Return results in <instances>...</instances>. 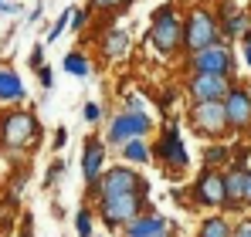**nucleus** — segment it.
<instances>
[{"label": "nucleus", "instance_id": "26", "mask_svg": "<svg viewBox=\"0 0 251 237\" xmlns=\"http://www.w3.org/2000/svg\"><path fill=\"white\" fill-rule=\"evenodd\" d=\"M65 142H68V129H65V125H58V132H54V149H61Z\"/></svg>", "mask_w": 251, "mask_h": 237}, {"label": "nucleus", "instance_id": "1", "mask_svg": "<svg viewBox=\"0 0 251 237\" xmlns=\"http://www.w3.org/2000/svg\"><path fill=\"white\" fill-rule=\"evenodd\" d=\"M41 139V122L31 109H7L0 112V146L10 153H27Z\"/></svg>", "mask_w": 251, "mask_h": 237}, {"label": "nucleus", "instance_id": "13", "mask_svg": "<svg viewBox=\"0 0 251 237\" xmlns=\"http://www.w3.org/2000/svg\"><path fill=\"white\" fill-rule=\"evenodd\" d=\"M102 169H105V146L99 142V139H85V149H82V176L85 183H99V176H102Z\"/></svg>", "mask_w": 251, "mask_h": 237}, {"label": "nucleus", "instance_id": "24", "mask_svg": "<svg viewBox=\"0 0 251 237\" xmlns=\"http://www.w3.org/2000/svg\"><path fill=\"white\" fill-rule=\"evenodd\" d=\"M245 27H248V17H231L227 21V34H241Z\"/></svg>", "mask_w": 251, "mask_h": 237}, {"label": "nucleus", "instance_id": "32", "mask_svg": "<svg viewBox=\"0 0 251 237\" xmlns=\"http://www.w3.org/2000/svg\"><path fill=\"white\" fill-rule=\"evenodd\" d=\"M119 0H92V7H99V10H112Z\"/></svg>", "mask_w": 251, "mask_h": 237}, {"label": "nucleus", "instance_id": "35", "mask_svg": "<svg viewBox=\"0 0 251 237\" xmlns=\"http://www.w3.org/2000/svg\"><path fill=\"white\" fill-rule=\"evenodd\" d=\"M3 3H7V0H0V7H3Z\"/></svg>", "mask_w": 251, "mask_h": 237}, {"label": "nucleus", "instance_id": "15", "mask_svg": "<svg viewBox=\"0 0 251 237\" xmlns=\"http://www.w3.org/2000/svg\"><path fill=\"white\" fill-rule=\"evenodd\" d=\"M241 200H248V169H231L227 173V203L224 207H238Z\"/></svg>", "mask_w": 251, "mask_h": 237}, {"label": "nucleus", "instance_id": "18", "mask_svg": "<svg viewBox=\"0 0 251 237\" xmlns=\"http://www.w3.org/2000/svg\"><path fill=\"white\" fill-rule=\"evenodd\" d=\"M65 71H68V75H75V78H88L92 65L85 61L82 51H72V54H65Z\"/></svg>", "mask_w": 251, "mask_h": 237}, {"label": "nucleus", "instance_id": "25", "mask_svg": "<svg viewBox=\"0 0 251 237\" xmlns=\"http://www.w3.org/2000/svg\"><path fill=\"white\" fill-rule=\"evenodd\" d=\"M41 61H44V44H34V51H31V65H34V68H44Z\"/></svg>", "mask_w": 251, "mask_h": 237}, {"label": "nucleus", "instance_id": "22", "mask_svg": "<svg viewBox=\"0 0 251 237\" xmlns=\"http://www.w3.org/2000/svg\"><path fill=\"white\" fill-rule=\"evenodd\" d=\"M75 231H78V237L92 234V213H88V210H78V213H75Z\"/></svg>", "mask_w": 251, "mask_h": 237}, {"label": "nucleus", "instance_id": "7", "mask_svg": "<svg viewBox=\"0 0 251 237\" xmlns=\"http://www.w3.org/2000/svg\"><path fill=\"white\" fill-rule=\"evenodd\" d=\"M190 65H194V71H204V75H231L234 58L224 44H210L204 51H194Z\"/></svg>", "mask_w": 251, "mask_h": 237}, {"label": "nucleus", "instance_id": "21", "mask_svg": "<svg viewBox=\"0 0 251 237\" xmlns=\"http://www.w3.org/2000/svg\"><path fill=\"white\" fill-rule=\"evenodd\" d=\"M68 24H72V10H65V14H61V17H58V21H54V27H51V31H48V44H51V41H58V38H61V34H65V27H68Z\"/></svg>", "mask_w": 251, "mask_h": 237}, {"label": "nucleus", "instance_id": "5", "mask_svg": "<svg viewBox=\"0 0 251 237\" xmlns=\"http://www.w3.org/2000/svg\"><path fill=\"white\" fill-rule=\"evenodd\" d=\"M190 125H194V132H201V136H221L224 129H227V112H224V102H194V109H190Z\"/></svg>", "mask_w": 251, "mask_h": 237}, {"label": "nucleus", "instance_id": "19", "mask_svg": "<svg viewBox=\"0 0 251 237\" xmlns=\"http://www.w3.org/2000/svg\"><path fill=\"white\" fill-rule=\"evenodd\" d=\"M126 159H129V163H146V159H150L146 142H143V139H129V142H126Z\"/></svg>", "mask_w": 251, "mask_h": 237}, {"label": "nucleus", "instance_id": "27", "mask_svg": "<svg viewBox=\"0 0 251 237\" xmlns=\"http://www.w3.org/2000/svg\"><path fill=\"white\" fill-rule=\"evenodd\" d=\"M61 169H65V163H61V159H54V163H51V169H48V176H44V180H48V183H51V180H54V176H61Z\"/></svg>", "mask_w": 251, "mask_h": 237}, {"label": "nucleus", "instance_id": "8", "mask_svg": "<svg viewBox=\"0 0 251 237\" xmlns=\"http://www.w3.org/2000/svg\"><path fill=\"white\" fill-rule=\"evenodd\" d=\"M146 132H150V116L146 112H123V116H116V122L109 125V142L119 146V142L139 139Z\"/></svg>", "mask_w": 251, "mask_h": 237}, {"label": "nucleus", "instance_id": "33", "mask_svg": "<svg viewBox=\"0 0 251 237\" xmlns=\"http://www.w3.org/2000/svg\"><path fill=\"white\" fill-rule=\"evenodd\" d=\"M234 237H251V217L241 224V227H238V231H234Z\"/></svg>", "mask_w": 251, "mask_h": 237}, {"label": "nucleus", "instance_id": "29", "mask_svg": "<svg viewBox=\"0 0 251 237\" xmlns=\"http://www.w3.org/2000/svg\"><path fill=\"white\" fill-rule=\"evenodd\" d=\"M241 51H245V61H248V68H251V31L241 38Z\"/></svg>", "mask_w": 251, "mask_h": 237}, {"label": "nucleus", "instance_id": "17", "mask_svg": "<svg viewBox=\"0 0 251 237\" xmlns=\"http://www.w3.org/2000/svg\"><path fill=\"white\" fill-rule=\"evenodd\" d=\"M197 237H234V231H231V224L224 217H207Z\"/></svg>", "mask_w": 251, "mask_h": 237}, {"label": "nucleus", "instance_id": "34", "mask_svg": "<svg viewBox=\"0 0 251 237\" xmlns=\"http://www.w3.org/2000/svg\"><path fill=\"white\" fill-rule=\"evenodd\" d=\"M248 200H251V173H248Z\"/></svg>", "mask_w": 251, "mask_h": 237}, {"label": "nucleus", "instance_id": "10", "mask_svg": "<svg viewBox=\"0 0 251 237\" xmlns=\"http://www.w3.org/2000/svg\"><path fill=\"white\" fill-rule=\"evenodd\" d=\"M197 200L204 207H224L227 203V176H221L217 169H204L197 180Z\"/></svg>", "mask_w": 251, "mask_h": 237}, {"label": "nucleus", "instance_id": "4", "mask_svg": "<svg viewBox=\"0 0 251 237\" xmlns=\"http://www.w3.org/2000/svg\"><path fill=\"white\" fill-rule=\"evenodd\" d=\"M183 44L190 47V54H194V51H204L210 44H217V21L210 17L204 7L190 10V17L183 21Z\"/></svg>", "mask_w": 251, "mask_h": 237}, {"label": "nucleus", "instance_id": "3", "mask_svg": "<svg viewBox=\"0 0 251 237\" xmlns=\"http://www.w3.org/2000/svg\"><path fill=\"white\" fill-rule=\"evenodd\" d=\"M150 41L160 54H173L183 44V24L173 17V7H160L153 14V27H150Z\"/></svg>", "mask_w": 251, "mask_h": 237}, {"label": "nucleus", "instance_id": "12", "mask_svg": "<svg viewBox=\"0 0 251 237\" xmlns=\"http://www.w3.org/2000/svg\"><path fill=\"white\" fill-rule=\"evenodd\" d=\"M156 156L163 159L167 166H173V169H183L187 166V149H183V139H180L176 125H170L167 132H163V139L156 146Z\"/></svg>", "mask_w": 251, "mask_h": 237}, {"label": "nucleus", "instance_id": "2", "mask_svg": "<svg viewBox=\"0 0 251 237\" xmlns=\"http://www.w3.org/2000/svg\"><path fill=\"white\" fill-rule=\"evenodd\" d=\"M92 190H95L99 200L129 197V193H139V190H143V180H139V173L129 169V166H112V169H105V173L99 176V183H95Z\"/></svg>", "mask_w": 251, "mask_h": 237}, {"label": "nucleus", "instance_id": "14", "mask_svg": "<svg viewBox=\"0 0 251 237\" xmlns=\"http://www.w3.org/2000/svg\"><path fill=\"white\" fill-rule=\"evenodd\" d=\"M24 98H27V88H24L21 75L3 65V68H0V105H17V102H24Z\"/></svg>", "mask_w": 251, "mask_h": 237}, {"label": "nucleus", "instance_id": "6", "mask_svg": "<svg viewBox=\"0 0 251 237\" xmlns=\"http://www.w3.org/2000/svg\"><path fill=\"white\" fill-rule=\"evenodd\" d=\"M231 75H204V71H194V78L187 81V92L194 102H224L227 92H231Z\"/></svg>", "mask_w": 251, "mask_h": 237}, {"label": "nucleus", "instance_id": "16", "mask_svg": "<svg viewBox=\"0 0 251 237\" xmlns=\"http://www.w3.org/2000/svg\"><path fill=\"white\" fill-rule=\"evenodd\" d=\"M126 234L129 237H156V234H167V224L160 220V217H136V220H129L126 224Z\"/></svg>", "mask_w": 251, "mask_h": 237}, {"label": "nucleus", "instance_id": "31", "mask_svg": "<svg viewBox=\"0 0 251 237\" xmlns=\"http://www.w3.org/2000/svg\"><path fill=\"white\" fill-rule=\"evenodd\" d=\"M85 21H88V10H75V14H72V24H75V27H82Z\"/></svg>", "mask_w": 251, "mask_h": 237}, {"label": "nucleus", "instance_id": "30", "mask_svg": "<svg viewBox=\"0 0 251 237\" xmlns=\"http://www.w3.org/2000/svg\"><path fill=\"white\" fill-rule=\"evenodd\" d=\"M38 78H41L44 88H51V81H54V78H51V68H48V65H44V68H38Z\"/></svg>", "mask_w": 251, "mask_h": 237}, {"label": "nucleus", "instance_id": "20", "mask_svg": "<svg viewBox=\"0 0 251 237\" xmlns=\"http://www.w3.org/2000/svg\"><path fill=\"white\" fill-rule=\"evenodd\" d=\"M126 44H129V38H126L123 31H112V34L105 38V54H109V58H119L126 51Z\"/></svg>", "mask_w": 251, "mask_h": 237}, {"label": "nucleus", "instance_id": "28", "mask_svg": "<svg viewBox=\"0 0 251 237\" xmlns=\"http://www.w3.org/2000/svg\"><path fill=\"white\" fill-rule=\"evenodd\" d=\"M85 118H88V122H95V118L102 116V112H99V105H95V102H88V105H85V112H82Z\"/></svg>", "mask_w": 251, "mask_h": 237}, {"label": "nucleus", "instance_id": "11", "mask_svg": "<svg viewBox=\"0 0 251 237\" xmlns=\"http://www.w3.org/2000/svg\"><path fill=\"white\" fill-rule=\"evenodd\" d=\"M227 129H248L251 125V92L248 88H231L224 98Z\"/></svg>", "mask_w": 251, "mask_h": 237}, {"label": "nucleus", "instance_id": "23", "mask_svg": "<svg viewBox=\"0 0 251 237\" xmlns=\"http://www.w3.org/2000/svg\"><path fill=\"white\" fill-rule=\"evenodd\" d=\"M204 163H207V166L227 163V149H224V146H210V149H207V156H204Z\"/></svg>", "mask_w": 251, "mask_h": 237}, {"label": "nucleus", "instance_id": "9", "mask_svg": "<svg viewBox=\"0 0 251 237\" xmlns=\"http://www.w3.org/2000/svg\"><path fill=\"white\" fill-rule=\"evenodd\" d=\"M139 207H143V193H129V197H112V200H102V217L109 227L116 224H129L139 217Z\"/></svg>", "mask_w": 251, "mask_h": 237}]
</instances>
